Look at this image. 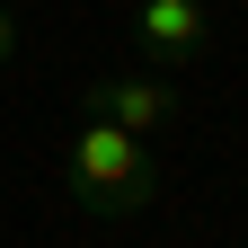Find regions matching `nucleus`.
I'll use <instances>...</instances> for the list:
<instances>
[{"instance_id":"obj_1","label":"nucleus","mask_w":248,"mask_h":248,"mask_svg":"<svg viewBox=\"0 0 248 248\" xmlns=\"http://www.w3.org/2000/svg\"><path fill=\"white\" fill-rule=\"evenodd\" d=\"M62 186H71L80 213H98V222H124V213H142L160 195V169H151V142L115 133V124L80 115L71 142H62Z\"/></svg>"},{"instance_id":"obj_2","label":"nucleus","mask_w":248,"mask_h":248,"mask_svg":"<svg viewBox=\"0 0 248 248\" xmlns=\"http://www.w3.org/2000/svg\"><path fill=\"white\" fill-rule=\"evenodd\" d=\"M80 115H98V124H115V133L151 142V133L177 124V89L169 80H89L80 89Z\"/></svg>"},{"instance_id":"obj_3","label":"nucleus","mask_w":248,"mask_h":248,"mask_svg":"<svg viewBox=\"0 0 248 248\" xmlns=\"http://www.w3.org/2000/svg\"><path fill=\"white\" fill-rule=\"evenodd\" d=\"M204 36H213V0H133L142 62H195Z\"/></svg>"},{"instance_id":"obj_4","label":"nucleus","mask_w":248,"mask_h":248,"mask_svg":"<svg viewBox=\"0 0 248 248\" xmlns=\"http://www.w3.org/2000/svg\"><path fill=\"white\" fill-rule=\"evenodd\" d=\"M9 53H18V18L0 9V71H9Z\"/></svg>"}]
</instances>
